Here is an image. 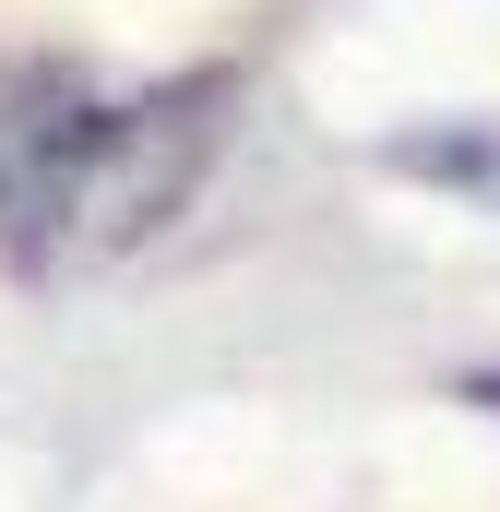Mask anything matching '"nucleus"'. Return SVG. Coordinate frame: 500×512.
<instances>
[{
  "mask_svg": "<svg viewBox=\"0 0 500 512\" xmlns=\"http://www.w3.org/2000/svg\"><path fill=\"white\" fill-rule=\"evenodd\" d=\"M239 120V72H167V84H96L72 60H36L0 84V274L72 286L143 239H167Z\"/></svg>",
  "mask_w": 500,
  "mask_h": 512,
  "instance_id": "f257e3e1",
  "label": "nucleus"
},
{
  "mask_svg": "<svg viewBox=\"0 0 500 512\" xmlns=\"http://www.w3.org/2000/svg\"><path fill=\"white\" fill-rule=\"evenodd\" d=\"M381 167H393V179H429V191H465V203H489V215H500V131H477V120H453V131H393Z\"/></svg>",
  "mask_w": 500,
  "mask_h": 512,
  "instance_id": "f03ea898",
  "label": "nucleus"
},
{
  "mask_svg": "<svg viewBox=\"0 0 500 512\" xmlns=\"http://www.w3.org/2000/svg\"><path fill=\"white\" fill-rule=\"evenodd\" d=\"M465 405H489V417H500V370H465Z\"/></svg>",
  "mask_w": 500,
  "mask_h": 512,
  "instance_id": "7ed1b4c3",
  "label": "nucleus"
}]
</instances>
